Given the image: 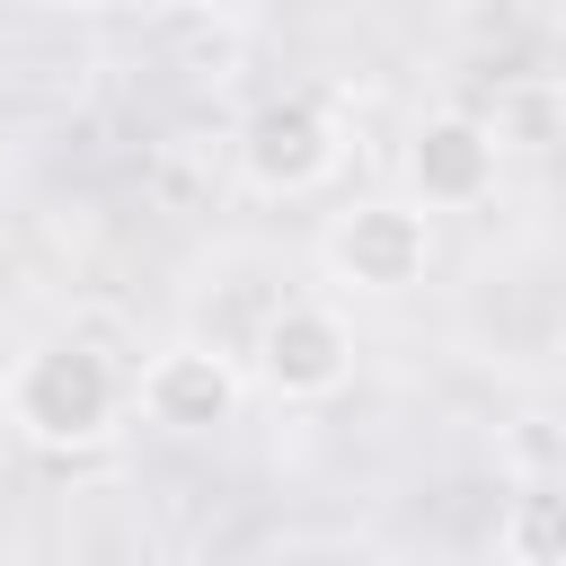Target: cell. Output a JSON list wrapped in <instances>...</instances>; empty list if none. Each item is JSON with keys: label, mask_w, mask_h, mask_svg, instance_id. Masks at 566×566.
I'll use <instances>...</instances> for the list:
<instances>
[{"label": "cell", "mask_w": 566, "mask_h": 566, "mask_svg": "<svg viewBox=\"0 0 566 566\" xmlns=\"http://www.w3.org/2000/svg\"><path fill=\"white\" fill-rule=\"evenodd\" d=\"M0 416L35 442V451H97L115 424H124V371L80 345V336H53V345H27L9 371H0Z\"/></svg>", "instance_id": "1"}, {"label": "cell", "mask_w": 566, "mask_h": 566, "mask_svg": "<svg viewBox=\"0 0 566 566\" xmlns=\"http://www.w3.org/2000/svg\"><path fill=\"white\" fill-rule=\"evenodd\" d=\"M336 159H345V124L310 88H283V97L248 106V124H239V177L256 195H283V203L292 195H318L336 177Z\"/></svg>", "instance_id": "2"}, {"label": "cell", "mask_w": 566, "mask_h": 566, "mask_svg": "<svg viewBox=\"0 0 566 566\" xmlns=\"http://www.w3.org/2000/svg\"><path fill=\"white\" fill-rule=\"evenodd\" d=\"M424 265H433L424 203L371 195V203H354V212L327 221V274L354 283V292H407V283H424Z\"/></svg>", "instance_id": "3"}, {"label": "cell", "mask_w": 566, "mask_h": 566, "mask_svg": "<svg viewBox=\"0 0 566 566\" xmlns=\"http://www.w3.org/2000/svg\"><path fill=\"white\" fill-rule=\"evenodd\" d=\"M256 380L283 398V407H318L354 380V327L327 310V301H283L265 310L256 327Z\"/></svg>", "instance_id": "4"}, {"label": "cell", "mask_w": 566, "mask_h": 566, "mask_svg": "<svg viewBox=\"0 0 566 566\" xmlns=\"http://www.w3.org/2000/svg\"><path fill=\"white\" fill-rule=\"evenodd\" d=\"M495 159H504V133L469 106H442L407 133V186L424 212H460V203H486L495 195Z\"/></svg>", "instance_id": "5"}, {"label": "cell", "mask_w": 566, "mask_h": 566, "mask_svg": "<svg viewBox=\"0 0 566 566\" xmlns=\"http://www.w3.org/2000/svg\"><path fill=\"white\" fill-rule=\"evenodd\" d=\"M142 416L159 424V433H221L230 416H239V398H248V380H239V363L221 354V345H168V354H150L142 363Z\"/></svg>", "instance_id": "6"}, {"label": "cell", "mask_w": 566, "mask_h": 566, "mask_svg": "<svg viewBox=\"0 0 566 566\" xmlns=\"http://www.w3.org/2000/svg\"><path fill=\"white\" fill-rule=\"evenodd\" d=\"M495 548H504V566H566V469L513 486V504L495 522Z\"/></svg>", "instance_id": "7"}, {"label": "cell", "mask_w": 566, "mask_h": 566, "mask_svg": "<svg viewBox=\"0 0 566 566\" xmlns=\"http://www.w3.org/2000/svg\"><path fill=\"white\" fill-rule=\"evenodd\" d=\"M44 9H115V0H44Z\"/></svg>", "instance_id": "8"}, {"label": "cell", "mask_w": 566, "mask_h": 566, "mask_svg": "<svg viewBox=\"0 0 566 566\" xmlns=\"http://www.w3.org/2000/svg\"><path fill=\"white\" fill-rule=\"evenodd\" d=\"M539 9H566V0H539Z\"/></svg>", "instance_id": "9"}]
</instances>
